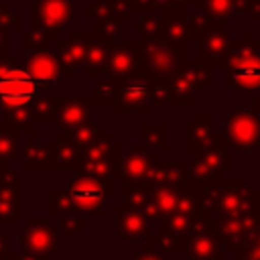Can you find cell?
Here are the masks:
<instances>
[{
    "label": "cell",
    "instance_id": "3",
    "mask_svg": "<svg viewBox=\"0 0 260 260\" xmlns=\"http://www.w3.org/2000/svg\"><path fill=\"white\" fill-rule=\"evenodd\" d=\"M71 197L79 203V205H95L102 203L104 199V191L100 185H89V183H79L71 189Z\"/></svg>",
    "mask_w": 260,
    "mask_h": 260
},
{
    "label": "cell",
    "instance_id": "4",
    "mask_svg": "<svg viewBox=\"0 0 260 260\" xmlns=\"http://www.w3.org/2000/svg\"><path fill=\"white\" fill-rule=\"evenodd\" d=\"M148 93V85L142 83V81H132L128 83L124 89H122V95H124V102L126 104H132V106H140L144 102Z\"/></svg>",
    "mask_w": 260,
    "mask_h": 260
},
{
    "label": "cell",
    "instance_id": "2",
    "mask_svg": "<svg viewBox=\"0 0 260 260\" xmlns=\"http://www.w3.org/2000/svg\"><path fill=\"white\" fill-rule=\"evenodd\" d=\"M234 77L238 79V83L242 87H246L248 91L254 89L260 83V61L258 59H246L236 63L234 67Z\"/></svg>",
    "mask_w": 260,
    "mask_h": 260
},
{
    "label": "cell",
    "instance_id": "1",
    "mask_svg": "<svg viewBox=\"0 0 260 260\" xmlns=\"http://www.w3.org/2000/svg\"><path fill=\"white\" fill-rule=\"evenodd\" d=\"M37 95V81L20 69H10L0 75V102L6 106H26Z\"/></svg>",
    "mask_w": 260,
    "mask_h": 260
}]
</instances>
